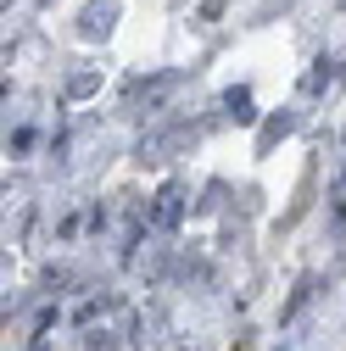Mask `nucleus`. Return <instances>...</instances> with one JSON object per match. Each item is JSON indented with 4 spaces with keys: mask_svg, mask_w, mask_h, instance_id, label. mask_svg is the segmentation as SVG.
<instances>
[{
    "mask_svg": "<svg viewBox=\"0 0 346 351\" xmlns=\"http://www.w3.org/2000/svg\"><path fill=\"white\" fill-rule=\"evenodd\" d=\"M179 217H185V184L168 179V184L157 190V201H151V223H157V229H179Z\"/></svg>",
    "mask_w": 346,
    "mask_h": 351,
    "instance_id": "nucleus-1",
    "label": "nucleus"
},
{
    "mask_svg": "<svg viewBox=\"0 0 346 351\" xmlns=\"http://www.w3.org/2000/svg\"><path fill=\"white\" fill-rule=\"evenodd\" d=\"M179 84H185V73H157L151 84H135V95H128V101H135V112H140V106H146V112H157L173 90H179Z\"/></svg>",
    "mask_w": 346,
    "mask_h": 351,
    "instance_id": "nucleus-2",
    "label": "nucleus"
},
{
    "mask_svg": "<svg viewBox=\"0 0 346 351\" xmlns=\"http://www.w3.org/2000/svg\"><path fill=\"white\" fill-rule=\"evenodd\" d=\"M112 23H117V0H90V6L78 12V34L84 39H106Z\"/></svg>",
    "mask_w": 346,
    "mask_h": 351,
    "instance_id": "nucleus-3",
    "label": "nucleus"
},
{
    "mask_svg": "<svg viewBox=\"0 0 346 351\" xmlns=\"http://www.w3.org/2000/svg\"><path fill=\"white\" fill-rule=\"evenodd\" d=\"M128 340H135V346H157V340H168V313H162L157 301L135 318V335H128Z\"/></svg>",
    "mask_w": 346,
    "mask_h": 351,
    "instance_id": "nucleus-4",
    "label": "nucleus"
},
{
    "mask_svg": "<svg viewBox=\"0 0 346 351\" xmlns=\"http://www.w3.org/2000/svg\"><path fill=\"white\" fill-rule=\"evenodd\" d=\"M290 128H296V112H274L263 128H257V156H268V151H274V145L290 134Z\"/></svg>",
    "mask_w": 346,
    "mask_h": 351,
    "instance_id": "nucleus-5",
    "label": "nucleus"
},
{
    "mask_svg": "<svg viewBox=\"0 0 346 351\" xmlns=\"http://www.w3.org/2000/svg\"><path fill=\"white\" fill-rule=\"evenodd\" d=\"M62 90H67V101H90V95L101 90V73H95V67H78V73H67Z\"/></svg>",
    "mask_w": 346,
    "mask_h": 351,
    "instance_id": "nucleus-6",
    "label": "nucleus"
},
{
    "mask_svg": "<svg viewBox=\"0 0 346 351\" xmlns=\"http://www.w3.org/2000/svg\"><path fill=\"white\" fill-rule=\"evenodd\" d=\"M313 290H319V285H313V279H296V290H290V301H285V306H279V324H290V318H296V313H301V306H308V301H313Z\"/></svg>",
    "mask_w": 346,
    "mask_h": 351,
    "instance_id": "nucleus-7",
    "label": "nucleus"
},
{
    "mask_svg": "<svg viewBox=\"0 0 346 351\" xmlns=\"http://www.w3.org/2000/svg\"><path fill=\"white\" fill-rule=\"evenodd\" d=\"M324 90H330V62H313L301 73V95H324Z\"/></svg>",
    "mask_w": 346,
    "mask_h": 351,
    "instance_id": "nucleus-8",
    "label": "nucleus"
},
{
    "mask_svg": "<svg viewBox=\"0 0 346 351\" xmlns=\"http://www.w3.org/2000/svg\"><path fill=\"white\" fill-rule=\"evenodd\" d=\"M224 112H229L235 123H251V117H257V112H251V90H229V95H224Z\"/></svg>",
    "mask_w": 346,
    "mask_h": 351,
    "instance_id": "nucleus-9",
    "label": "nucleus"
},
{
    "mask_svg": "<svg viewBox=\"0 0 346 351\" xmlns=\"http://www.w3.org/2000/svg\"><path fill=\"white\" fill-rule=\"evenodd\" d=\"M90 351H117V340L106 329H90Z\"/></svg>",
    "mask_w": 346,
    "mask_h": 351,
    "instance_id": "nucleus-10",
    "label": "nucleus"
},
{
    "mask_svg": "<svg viewBox=\"0 0 346 351\" xmlns=\"http://www.w3.org/2000/svg\"><path fill=\"white\" fill-rule=\"evenodd\" d=\"M218 201H224V184H207V201H201V212H218Z\"/></svg>",
    "mask_w": 346,
    "mask_h": 351,
    "instance_id": "nucleus-11",
    "label": "nucleus"
},
{
    "mask_svg": "<svg viewBox=\"0 0 346 351\" xmlns=\"http://www.w3.org/2000/svg\"><path fill=\"white\" fill-rule=\"evenodd\" d=\"M224 12V0H207V6H201V17H218Z\"/></svg>",
    "mask_w": 346,
    "mask_h": 351,
    "instance_id": "nucleus-12",
    "label": "nucleus"
}]
</instances>
